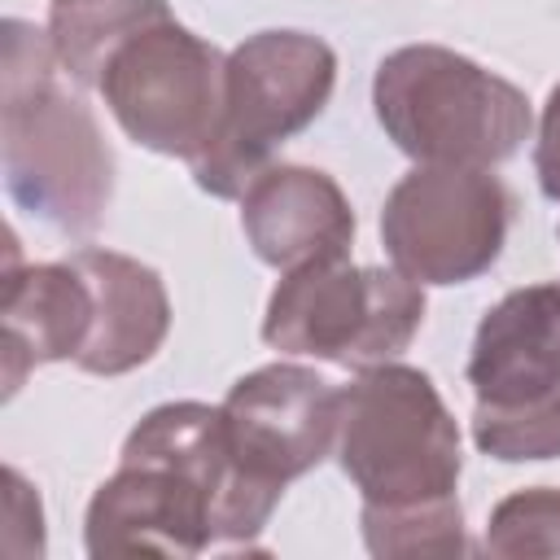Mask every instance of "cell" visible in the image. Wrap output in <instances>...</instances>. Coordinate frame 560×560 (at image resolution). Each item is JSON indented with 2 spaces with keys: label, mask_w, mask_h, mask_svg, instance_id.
<instances>
[{
  "label": "cell",
  "mask_w": 560,
  "mask_h": 560,
  "mask_svg": "<svg viewBox=\"0 0 560 560\" xmlns=\"http://www.w3.org/2000/svg\"><path fill=\"white\" fill-rule=\"evenodd\" d=\"M48 31L4 22L0 52V162L18 210L61 236H92L114 201V153L96 114L61 83Z\"/></svg>",
  "instance_id": "7a4b0ae2"
},
{
  "label": "cell",
  "mask_w": 560,
  "mask_h": 560,
  "mask_svg": "<svg viewBox=\"0 0 560 560\" xmlns=\"http://www.w3.org/2000/svg\"><path fill=\"white\" fill-rule=\"evenodd\" d=\"M534 171H538V188L560 206V83L547 92V105H542V118H538Z\"/></svg>",
  "instance_id": "d6986e66"
},
{
  "label": "cell",
  "mask_w": 560,
  "mask_h": 560,
  "mask_svg": "<svg viewBox=\"0 0 560 560\" xmlns=\"http://www.w3.org/2000/svg\"><path fill=\"white\" fill-rule=\"evenodd\" d=\"M219 411L236 464L284 494L289 481L337 451L341 385L302 363H267L232 381Z\"/></svg>",
  "instance_id": "9c48e42d"
},
{
  "label": "cell",
  "mask_w": 560,
  "mask_h": 560,
  "mask_svg": "<svg viewBox=\"0 0 560 560\" xmlns=\"http://www.w3.org/2000/svg\"><path fill=\"white\" fill-rule=\"evenodd\" d=\"M424 324V284L398 267H354L350 258L284 271L267 298L262 341L293 359L376 368L398 359Z\"/></svg>",
  "instance_id": "8992f818"
},
{
  "label": "cell",
  "mask_w": 560,
  "mask_h": 560,
  "mask_svg": "<svg viewBox=\"0 0 560 560\" xmlns=\"http://www.w3.org/2000/svg\"><path fill=\"white\" fill-rule=\"evenodd\" d=\"M4 521L9 556H44V508L35 486L18 468H4Z\"/></svg>",
  "instance_id": "ac0fdd59"
},
{
  "label": "cell",
  "mask_w": 560,
  "mask_h": 560,
  "mask_svg": "<svg viewBox=\"0 0 560 560\" xmlns=\"http://www.w3.org/2000/svg\"><path fill=\"white\" fill-rule=\"evenodd\" d=\"M363 542L372 556H459L464 508L455 494L420 499V503H363L359 512Z\"/></svg>",
  "instance_id": "9a60e30c"
},
{
  "label": "cell",
  "mask_w": 560,
  "mask_h": 560,
  "mask_svg": "<svg viewBox=\"0 0 560 560\" xmlns=\"http://www.w3.org/2000/svg\"><path fill=\"white\" fill-rule=\"evenodd\" d=\"M241 232L258 262L298 271L306 262L350 258L354 210L328 171L271 162L241 192Z\"/></svg>",
  "instance_id": "30bf717a"
},
{
  "label": "cell",
  "mask_w": 560,
  "mask_h": 560,
  "mask_svg": "<svg viewBox=\"0 0 560 560\" xmlns=\"http://www.w3.org/2000/svg\"><path fill=\"white\" fill-rule=\"evenodd\" d=\"M486 556H560V486H525L494 503L481 538Z\"/></svg>",
  "instance_id": "e0dca14e"
},
{
  "label": "cell",
  "mask_w": 560,
  "mask_h": 560,
  "mask_svg": "<svg viewBox=\"0 0 560 560\" xmlns=\"http://www.w3.org/2000/svg\"><path fill=\"white\" fill-rule=\"evenodd\" d=\"M280 490L254 481L210 402H162L136 420L83 516V547L105 556H201L210 547L249 551L267 529Z\"/></svg>",
  "instance_id": "6da1fadb"
},
{
  "label": "cell",
  "mask_w": 560,
  "mask_h": 560,
  "mask_svg": "<svg viewBox=\"0 0 560 560\" xmlns=\"http://www.w3.org/2000/svg\"><path fill=\"white\" fill-rule=\"evenodd\" d=\"M468 385L490 407L560 394V280L512 289L481 315Z\"/></svg>",
  "instance_id": "7c38bea8"
},
{
  "label": "cell",
  "mask_w": 560,
  "mask_h": 560,
  "mask_svg": "<svg viewBox=\"0 0 560 560\" xmlns=\"http://www.w3.org/2000/svg\"><path fill=\"white\" fill-rule=\"evenodd\" d=\"M171 18L166 0H52L48 39L74 88H96L109 57L140 31Z\"/></svg>",
  "instance_id": "5bb4252c"
},
{
  "label": "cell",
  "mask_w": 560,
  "mask_h": 560,
  "mask_svg": "<svg viewBox=\"0 0 560 560\" xmlns=\"http://www.w3.org/2000/svg\"><path fill=\"white\" fill-rule=\"evenodd\" d=\"M0 350H4V398H13L26 372L61 359H79L92 332V289L74 262H22L18 236L4 245L0 284Z\"/></svg>",
  "instance_id": "8fae6325"
},
{
  "label": "cell",
  "mask_w": 560,
  "mask_h": 560,
  "mask_svg": "<svg viewBox=\"0 0 560 560\" xmlns=\"http://www.w3.org/2000/svg\"><path fill=\"white\" fill-rule=\"evenodd\" d=\"M337 464L363 503H420L455 494L459 424L429 372L411 363L363 368L341 389Z\"/></svg>",
  "instance_id": "5b68a950"
},
{
  "label": "cell",
  "mask_w": 560,
  "mask_h": 560,
  "mask_svg": "<svg viewBox=\"0 0 560 560\" xmlns=\"http://www.w3.org/2000/svg\"><path fill=\"white\" fill-rule=\"evenodd\" d=\"M337 88V52L311 31H258L228 52V92L210 144L188 162L210 197H241L271 153L306 131Z\"/></svg>",
  "instance_id": "277c9868"
},
{
  "label": "cell",
  "mask_w": 560,
  "mask_h": 560,
  "mask_svg": "<svg viewBox=\"0 0 560 560\" xmlns=\"http://www.w3.org/2000/svg\"><path fill=\"white\" fill-rule=\"evenodd\" d=\"M472 442L481 455L499 464H534V459H560V394L516 402V407H490L477 402L472 411Z\"/></svg>",
  "instance_id": "2e32d148"
},
{
  "label": "cell",
  "mask_w": 560,
  "mask_h": 560,
  "mask_svg": "<svg viewBox=\"0 0 560 560\" xmlns=\"http://www.w3.org/2000/svg\"><path fill=\"white\" fill-rule=\"evenodd\" d=\"M96 92L114 122L149 153L192 162L223 114L228 57L175 18L131 35L105 66Z\"/></svg>",
  "instance_id": "52a82bcc"
},
{
  "label": "cell",
  "mask_w": 560,
  "mask_h": 560,
  "mask_svg": "<svg viewBox=\"0 0 560 560\" xmlns=\"http://www.w3.org/2000/svg\"><path fill=\"white\" fill-rule=\"evenodd\" d=\"M512 197L481 166H416L381 206L389 267L416 284H468L486 276L508 241Z\"/></svg>",
  "instance_id": "ba28073f"
},
{
  "label": "cell",
  "mask_w": 560,
  "mask_h": 560,
  "mask_svg": "<svg viewBox=\"0 0 560 560\" xmlns=\"http://www.w3.org/2000/svg\"><path fill=\"white\" fill-rule=\"evenodd\" d=\"M556 236H560V223H556Z\"/></svg>",
  "instance_id": "ffe728a7"
},
{
  "label": "cell",
  "mask_w": 560,
  "mask_h": 560,
  "mask_svg": "<svg viewBox=\"0 0 560 560\" xmlns=\"http://www.w3.org/2000/svg\"><path fill=\"white\" fill-rule=\"evenodd\" d=\"M381 131L416 166L494 171L534 131L529 96L481 61L442 44H402L372 74Z\"/></svg>",
  "instance_id": "3957f363"
},
{
  "label": "cell",
  "mask_w": 560,
  "mask_h": 560,
  "mask_svg": "<svg viewBox=\"0 0 560 560\" xmlns=\"http://www.w3.org/2000/svg\"><path fill=\"white\" fill-rule=\"evenodd\" d=\"M70 262L92 289V332L74 363L92 376L144 368L171 332V298L162 276L131 254L96 245L74 249Z\"/></svg>",
  "instance_id": "4fadbf2b"
}]
</instances>
